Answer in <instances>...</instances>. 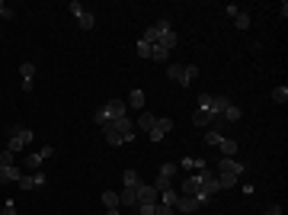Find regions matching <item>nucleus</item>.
<instances>
[{
  "instance_id": "38",
  "label": "nucleus",
  "mask_w": 288,
  "mask_h": 215,
  "mask_svg": "<svg viewBox=\"0 0 288 215\" xmlns=\"http://www.w3.org/2000/svg\"><path fill=\"white\" fill-rule=\"evenodd\" d=\"M154 215H176L173 209H170V206H163V203H157L154 206Z\"/></svg>"
},
{
  "instance_id": "18",
  "label": "nucleus",
  "mask_w": 288,
  "mask_h": 215,
  "mask_svg": "<svg viewBox=\"0 0 288 215\" xmlns=\"http://www.w3.org/2000/svg\"><path fill=\"white\" fill-rule=\"evenodd\" d=\"M195 77H198V68H195V64H183V80H180V87H192V84H195Z\"/></svg>"
},
{
  "instance_id": "24",
  "label": "nucleus",
  "mask_w": 288,
  "mask_h": 215,
  "mask_svg": "<svg viewBox=\"0 0 288 215\" xmlns=\"http://www.w3.org/2000/svg\"><path fill=\"white\" fill-rule=\"evenodd\" d=\"M42 161H45V158H42L39 151H36V154H29V158H26V173H36L39 167H42Z\"/></svg>"
},
{
  "instance_id": "40",
  "label": "nucleus",
  "mask_w": 288,
  "mask_h": 215,
  "mask_svg": "<svg viewBox=\"0 0 288 215\" xmlns=\"http://www.w3.org/2000/svg\"><path fill=\"white\" fill-rule=\"evenodd\" d=\"M224 13H228V16H231V19H234V16H237V13H240V6H237V3H228V6H224Z\"/></svg>"
},
{
  "instance_id": "5",
  "label": "nucleus",
  "mask_w": 288,
  "mask_h": 215,
  "mask_svg": "<svg viewBox=\"0 0 288 215\" xmlns=\"http://www.w3.org/2000/svg\"><path fill=\"white\" fill-rule=\"evenodd\" d=\"M173 132V119H167V116H157V122H154V129L147 132L150 135V142H163V138Z\"/></svg>"
},
{
  "instance_id": "8",
  "label": "nucleus",
  "mask_w": 288,
  "mask_h": 215,
  "mask_svg": "<svg viewBox=\"0 0 288 215\" xmlns=\"http://www.w3.org/2000/svg\"><path fill=\"white\" fill-rule=\"evenodd\" d=\"M243 170H246V164H240L234 158H221V164H218V173H234L237 180L243 177Z\"/></svg>"
},
{
  "instance_id": "41",
  "label": "nucleus",
  "mask_w": 288,
  "mask_h": 215,
  "mask_svg": "<svg viewBox=\"0 0 288 215\" xmlns=\"http://www.w3.org/2000/svg\"><path fill=\"white\" fill-rule=\"evenodd\" d=\"M32 177H36V186H45V183H48V177H45L42 170H36V173H32Z\"/></svg>"
},
{
  "instance_id": "13",
  "label": "nucleus",
  "mask_w": 288,
  "mask_h": 215,
  "mask_svg": "<svg viewBox=\"0 0 288 215\" xmlns=\"http://www.w3.org/2000/svg\"><path fill=\"white\" fill-rule=\"evenodd\" d=\"M192 125H198V129H208V125H215V116H211L208 109H198V112H192Z\"/></svg>"
},
{
  "instance_id": "35",
  "label": "nucleus",
  "mask_w": 288,
  "mask_h": 215,
  "mask_svg": "<svg viewBox=\"0 0 288 215\" xmlns=\"http://www.w3.org/2000/svg\"><path fill=\"white\" fill-rule=\"evenodd\" d=\"M0 215H16V203H13V199H6L3 209H0Z\"/></svg>"
},
{
  "instance_id": "20",
  "label": "nucleus",
  "mask_w": 288,
  "mask_h": 215,
  "mask_svg": "<svg viewBox=\"0 0 288 215\" xmlns=\"http://www.w3.org/2000/svg\"><path fill=\"white\" fill-rule=\"evenodd\" d=\"M218 151H221V158H234V154H237V142H234V138H221V142H218Z\"/></svg>"
},
{
  "instance_id": "7",
  "label": "nucleus",
  "mask_w": 288,
  "mask_h": 215,
  "mask_svg": "<svg viewBox=\"0 0 288 215\" xmlns=\"http://www.w3.org/2000/svg\"><path fill=\"white\" fill-rule=\"evenodd\" d=\"M138 203H144V206H157V203H160V193L154 190V183H141L138 186Z\"/></svg>"
},
{
  "instance_id": "43",
  "label": "nucleus",
  "mask_w": 288,
  "mask_h": 215,
  "mask_svg": "<svg viewBox=\"0 0 288 215\" xmlns=\"http://www.w3.org/2000/svg\"><path fill=\"white\" fill-rule=\"evenodd\" d=\"M263 215H282V206H269V209H266Z\"/></svg>"
},
{
  "instance_id": "19",
  "label": "nucleus",
  "mask_w": 288,
  "mask_h": 215,
  "mask_svg": "<svg viewBox=\"0 0 288 215\" xmlns=\"http://www.w3.org/2000/svg\"><path fill=\"white\" fill-rule=\"evenodd\" d=\"M157 45H163V49H167V52H173L176 45H180V36H176L173 29H167V32H163V36H160V42H157Z\"/></svg>"
},
{
  "instance_id": "25",
  "label": "nucleus",
  "mask_w": 288,
  "mask_h": 215,
  "mask_svg": "<svg viewBox=\"0 0 288 215\" xmlns=\"http://www.w3.org/2000/svg\"><path fill=\"white\" fill-rule=\"evenodd\" d=\"M240 116H243V112H240V109H237V106H234V103H231V106H228V109H224V116H218V119H221V122H240Z\"/></svg>"
},
{
  "instance_id": "12",
  "label": "nucleus",
  "mask_w": 288,
  "mask_h": 215,
  "mask_svg": "<svg viewBox=\"0 0 288 215\" xmlns=\"http://www.w3.org/2000/svg\"><path fill=\"white\" fill-rule=\"evenodd\" d=\"M180 167H183V170H189V173H198V170L208 167V161H205V158H183Z\"/></svg>"
},
{
  "instance_id": "17",
  "label": "nucleus",
  "mask_w": 288,
  "mask_h": 215,
  "mask_svg": "<svg viewBox=\"0 0 288 215\" xmlns=\"http://www.w3.org/2000/svg\"><path fill=\"white\" fill-rule=\"evenodd\" d=\"M119 206L135 209V206H138V190H122V193H119Z\"/></svg>"
},
{
  "instance_id": "36",
  "label": "nucleus",
  "mask_w": 288,
  "mask_h": 215,
  "mask_svg": "<svg viewBox=\"0 0 288 215\" xmlns=\"http://www.w3.org/2000/svg\"><path fill=\"white\" fill-rule=\"evenodd\" d=\"M211 106V93H198V109H208Z\"/></svg>"
},
{
  "instance_id": "1",
  "label": "nucleus",
  "mask_w": 288,
  "mask_h": 215,
  "mask_svg": "<svg viewBox=\"0 0 288 215\" xmlns=\"http://www.w3.org/2000/svg\"><path fill=\"white\" fill-rule=\"evenodd\" d=\"M125 109H128V106H125V100H109V103L102 106V109H96V112H93V122H96V125H109L112 119L125 116Z\"/></svg>"
},
{
  "instance_id": "4",
  "label": "nucleus",
  "mask_w": 288,
  "mask_h": 215,
  "mask_svg": "<svg viewBox=\"0 0 288 215\" xmlns=\"http://www.w3.org/2000/svg\"><path fill=\"white\" fill-rule=\"evenodd\" d=\"M71 13H74V19H77V26H80V29H93V26H96L93 13L87 10L84 3H77V0H74V3H71Z\"/></svg>"
},
{
  "instance_id": "16",
  "label": "nucleus",
  "mask_w": 288,
  "mask_h": 215,
  "mask_svg": "<svg viewBox=\"0 0 288 215\" xmlns=\"http://www.w3.org/2000/svg\"><path fill=\"white\" fill-rule=\"evenodd\" d=\"M102 138H106V145H109V148H119V145H125V138H122L119 132L112 129V125H102Z\"/></svg>"
},
{
  "instance_id": "23",
  "label": "nucleus",
  "mask_w": 288,
  "mask_h": 215,
  "mask_svg": "<svg viewBox=\"0 0 288 215\" xmlns=\"http://www.w3.org/2000/svg\"><path fill=\"white\" fill-rule=\"evenodd\" d=\"M144 90H138V87H135L132 93H128V106H132V109H144Z\"/></svg>"
},
{
  "instance_id": "3",
  "label": "nucleus",
  "mask_w": 288,
  "mask_h": 215,
  "mask_svg": "<svg viewBox=\"0 0 288 215\" xmlns=\"http://www.w3.org/2000/svg\"><path fill=\"white\" fill-rule=\"evenodd\" d=\"M167 29H173V26H170V19H157L154 26H147V29H144L141 42H147V45H157V42H160V36H163Z\"/></svg>"
},
{
  "instance_id": "27",
  "label": "nucleus",
  "mask_w": 288,
  "mask_h": 215,
  "mask_svg": "<svg viewBox=\"0 0 288 215\" xmlns=\"http://www.w3.org/2000/svg\"><path fill=\"white\" fill-rule=\"evenodd\" d=\"M176 199H180V193H176V190H163V193H160V203L170 206V209L176 206ZM173 212H176V209H173Z\"/></svg>"
},
{
  "instance_id": "28",
  "label": "nucleus",
  "mask_w": 288,
  "mask_h": 215,
  "mask_svg": "<svg viewBox=\"0 0 288 215\" xmlns=\"http://www.w3.org/2000/svg\"><path fill=\"white\" fill-rule=\"evenodd\" d=\"M234 26H237L240 32H246V29H250V13H243V10H240L237 16H234Z\"/></svg>"
},
{
  "instance_id": "42",
  "label": "nucleus",
  "mask_w": 288,
  "mask_h": 215,
  "mask_svg": "<svg viewBox=\"0 0 288 215\" xmlns=\"http://www.w3.org/2000/svg\"><path fill=\"white\" fill-rule=\"evenodd\" d=\"M135 209H138L141 215H154V206H144V203H138V206H135Z\"/></svg>"
},
{
  "instance_id": "9",
  "label": "nucleus",
  "mask_w": 288,
  "mask_h": 215,
  "mask_svg": "<svg viewBox=\"0 0 288 215\" xmlns=\"http://www.w3.org/2000/svg\"><path fill=\"white\" fill-rule=\"evenodd\" d=\"M173 209H176V215H192V212H198V209H202V206L195 203V196H180Z\"/></svg>"
},
{
  "instance_id": "30",
  "label": "nucleus",
  "mask_w": 288,
  "mask_h": 215,
  "mask_svg": "<svg viewBox=\"0 0 288 215\" xmlns=\"http://www.w3.org/2000/svg\"><path fill=\"white\" fill-rule=\"evenodd\" d=\"M221 132H218V129H208V132H205V145H211V148H218V142H221Z\"/></svg>"
},
{
  "instance_id": "34",
  "label": "nucleus",
  "mask_w": 288,
  "mask_h": 215,
  "mask_svg": "<svg viewBox=\"0 0 288 215\" xmlns=\"http://www.w3.org/2000/svg\"><path fill=\"white\" fill-rule=\"evenodd\" d=\"M13 158H16V154L3 148V151H0V167H10V164H13Z\"/></svg>"
},
{
  "instance_id": "21",
  "label": "nucleus",
  "mask_w": 288,
  "mask_h": 215,
  "mask_svg": "<svg viewBox=\"0 0 288 215\" xmlns=\"http://www.w3.org/2000/svg\"><path fill=\"white\" fill-rule=\"evenodd\" d=\"M122 183H125V190H138V186H141L138 170H125V173H122Z\"/></svg>"
},
{
  "instance_id": "37",
  "label": "nucleus",
  "mask_w": 288,
  "mask_h": 215,
  "mask_svg": "<svg viewBox=\"0 0 288 215\" xmlns=\"http://www.w3.org/2000/svg\"><path fill=\"white\" fill-rule=\"evenodd\" d=\"M135 52H138L141 58H150V45H147V42H141V39H138V49H135Z\"/></svg>"
},
{
  "instance_id": "31",
  "label": "nucleus",
  "mask_w": 288,
  "mask_h": 215,
  "mask_svg": "<svg viewBox=\"0 0 288 215\" xmlns=\"http://www.w3.org/2000/svg\"><path fill=\"white\" fill-rule=\"evenodd\" d=\"M167 77L180 84V80H183V64H170V68H167Z\"/></svg>"
},
{
  "instance_id": "10",
  "label": "nucleus",
  "mask_w": 288,
  "mask_h": 215,
  "mask_svg": "<svg viewBox=\"0 0 288 215\" xmlns=\"http://www.w3.org/2000/svg\"><path fill=\"white\" fill-rule=\"evenodd\" d=\"M19 77H23V87H26V93L32 90V77H36V61H23L19 64Z\"/></svg>"
},
{
  "instance_id": "14",
  "label": "nucleus",
  "mask_w": 288,
  "mask_h": 215,
  "mask_svg": "<svg viewBox=\"0 0 288 215\" xmlns=\"http://www.w3.org/2000/svg\"><path fill=\"white\" fill-rule=\"evenodd\" d=\"M19 177H23V170H19L16 164L0 167V180H3V183H19Z\"/></svg>"
},
{
  "instance_id": "22",
  "label": "nucleus",
  "mask_w": 288,
  "mask_h": 215,
  "mask_svg": "<svg viewBox=\"0 0 288 215\" xmlns=\"http://www.w3.org/2000/svg\"><path fill=\"white\" fill-rule=\"evenodd\" d=\"M154 122H157V116H154V112H141V116H138V125H135V129L150 132V129H154Z\"/></svg>"
},
{
  "instance_id": "32",
  "label": "nucleus",
  "mask_w": 288,
  "mask_h": 215,
  "mask_svg": "<svg viewBox=\"0 0 288 215\" xmlns=\"http://www.w3.org/2000/svg\"><path fill=\"white\" fill-rule=\"evenodd\" d=\"M16 186H19V190H32V186H36V177H32V173H23Z\"/></svg>"
},
{
  "instance_id": "44",
  "label": "nucleus",
  "mask_w": 288,
  "mask_h": 215,
  "mask_svg": "<svg viewBox=\"0 0 288 215\" xmlns=\"http://www.w3.org/2000/svg\"><path fill=\"white\" fill-rule=\"evenodd\" d=\"M106 215H122V212L119 209H106Z\"/></svg>"
},
{
  "instance_id": "39",
  "label": "nucleus",
  "mask_w": 288,
  "mask_h": 215,
  "mask_svg": "<svg viewBox=\"0 0 288 215\" xmlns=\"http://www.w3.org/2000/svg\"><path fill=\"white\" fill-rule=\"evenodd\" d=\"M160 173H163V177H173V173H176V164H160Z\"/></svg>"
},
{
  "instance_id": "11",
  "label": "nucleus",
  "mask_w": 288,
  "mask_h": 215,
  "mask_svg": "<svg viewBox=\"0 0 288 215\" xmlns=\"http://www.w3.org/2000/svg\"><path fill=\"white\" fill-rule=\"evenodd\" d=\"M198 190H202V183H198V173H189V177L183 180V186H180V196H195Z\"/></svg>"
},
{
  "instance_id": "26",
  "label": "nucleus",
  "mask_w": 288,
  "mask_h": 215,
  "mask_svg": "<svg viewBox=\"0 0 288 215\" xmlns=\"http://www.w3.org/2000/svg\"><path fill=\"white\" fill-rule=\"evenodd\" d=\"M102 206H106V209H119V193L102 190Z\"/></svg>"
},
{
  "instance_id": "2",
  "label": "nucleus",
  "mask_w": 288,
  "mask_h": 215,
  "mask_svg": "<svg viewBox=\"0 0 288 215\" xmlns=\"http://www.w3.org/2000/svg\"><path fill=\"white\" fill-rule=\"evenodd\" d=\"M32 129H26V125H10V135H6V151H13V154H19L26 145L32 142Z\"/></svg>"
},
{
  "instance_id": "15",
  "label": "nucleus",
  "mask_w": 288,
  "mask_h": 215,
  "mask_svg": "<svg viewBox=\"0 0 288 215\" xmlns=\"http://www.w3.org/2000/svg\"><path fill=\"white\" fill-rule=\"evenodd\" d=\"M228 106H231V100L228 97H211V106H208V112H211V116H224V109H228Z\"/></svg>"
},
{
  "instance_id": "29",
  "label": "nucleus",
  "mask_w": 288,
  "mask_h": 215,
  "mask_svg": "<svg viewBox=\"0 0 288 215\" xmlns=\"http://www.w3.org/2000/svg\"><path fill=\"white\" fill-rule=\"evenodd\" d=\"M150 58H154V61H167L170 52L163 49V45H150Z\"/></svg>"
},
{
  "instance_id": "33",
  "label": "nucleus",
  "mask_w": 288,
  "mask_h": 215,
  "mask_svg": "<svg viewBox=\"0 0 288 215\" xmlns=\"http://www.w3.org/2000/svg\"><path fill=\"white\" fill-rule=\"evenodd\" d=\"M272 100H276V103H288V87H276V90H272Z\"/></svg>"
},
{
  "instance_id": "6",
  "label": "nucleus",
  "mask_w": 288,
  "mask_h": 215,
  "mask_svg": "<svg viewBox=\"0 0 288 215\" xmlns=\"http://www.w3.org/2000/svg\"><path fill=\"white\" fill-rule=\"evenodd\" d=\"M109 125H112V129L119 132V135L125 138V142H135V122H132L128 116H119V119H112Z\"/></svg>"
}]
</instances>
